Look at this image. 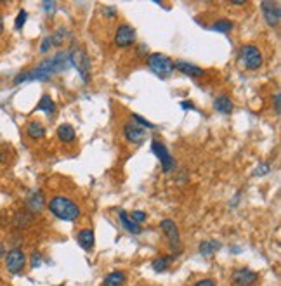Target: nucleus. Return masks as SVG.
<instances>
[{
    "label": "nucleus",
    "mask_w": 281,
    "mask_h": 286,
    "mask_svg": "<svg viewBox=\"0 0 281 286\" xmlns=\"http://www.w3.org/2000/svg\"><path fill=\"white\" fill-rule=\"evenodd\" d=\"M71 66V59H70V52H57L56 56L45 59V61L40 63L38 66H35L33 70L23 71L14 78V85H19L23 81H45L51 80L52 76H56L57 73H63L66 71L68 68Z\"/></svg>",
    "instance_id": "1"
},
{
    "label": "nucleus",
    "mask_w": 281,
    "mask_h": 286,
    "mask_svg": "<svg viewBox=\"0 0 281 286\" xmlns=\"http://www.w3.org/2000/svg\"><path fill=\"white\" fill-rule=\"evenodd\" d=\"M47 210L56 219L65 222H75L80 219V207L68 196H54L47 205Z\"/></svg>",
    "instance_id": "2"
},
{
    "label": "nucleus",
    "mask_w": 281,
    "mask_h": 286,
    "mask_svg": "<svg viewBox=\"0 0 281 286\" xmlns=\"http://www.w3.org/2000/svg\"><path fill=\"white\" fill-rule=\"evenodd\" d=\"M148 66L158 78H169V76L174 73V61H172L169 56L160 54V52L148 56Z\"/></svg>",
    "instance_id": "3"
},
{
    "label": "nucleus",
    "mask_w": 281,
    "mask_h": 286,
    "mask_svg": "<svg viewBox=\"0 0 281 286\" xmlns=\"http://www.w3.org/2000/svg\"><path fill=\"white\" fill-rule=\"evenodd\" d=\"M239 59H242L243 66L250 71H257L264 63L260 49L255 47V45H243L242 51H239Z\"/></svg>",
    "instance_id": "4"
},
{
    "label": "nucleus",
    "mask_w": 281,
    "mask_h": 286,
    "mask_svg": "<svg viewBox=\"0 0 281 286\" xmlns=\"http://www.w3.org/2000/svg\"><path fill=\"white\" fill-rule=\"evenodd\" d=\"M70 59H71V65L76 68V71H78L80 78L85 81V84H89L90 80V73H92V70H90V59L87 56V52H85V49H75L73 52H70Z\"/></svg>",
    "instance_id": "5"
},
{
    "label": "nucleus",
    "mask_w": 281,
    "mask_h": 286,
    "mask_svg": "<svg viewBox=\"0 0 281 286\" xmlns=\"http://www.w3.org/2000/svg\"><path fill=\"white\" fill-rule=\"evenodd\" d=\"M26 267V253L21 248H12L6 253V269L11 274H21Z\"/></svg>",
    "instance_id": "6"
},
{
    "label": "nucleus",
    "mask_w": 281,
    "mask_h": 286,
    "mask_svg": "<svg viewBox=\"0 0 281 286\" xmlns=\"http://www.w3.org/2000/svg\"><path fill=\"white\" fill-rule=\"evenodd\" d=\"M151 151L158 160H160L163 174H170V172L175 169V160H174V156L169 153V149H167L165 144H162L160 140L155 139L151 142Z\"/></svg>",
    "instance_id": "7"
},
{
    "label": "nucleus",
    "mask_w": 281,
    "mask_h": 286,
    "mask_svg": "<svg viewBox=\"0 0 281 286\" xmlns=\"http://www.w3.org/2000/svg\"><path fill=\"white\" fill-rule=\"evenodd\" d=\"M160 229L163 231V234H165L170 250L175 253V250L180 248V233H179L177 224H175L172 219H163L160 222Z\"/></svg>",
    "instance_id": "8"
},
{
    "label": "nucleus",
    "mask_w": 281,
    "mask_h": 286,
    "mask_svg": "<svg viewBox=\"0 0 281 286\" xmlns=\"http://www.w3.org/2000/svg\"><path fill=\"white\" fill-rule=\"evenodd\" d=\"M135 37H137V33H135L134 26L127 25V23H122L115 31V45L120 49H127L135 44Z\"/></svg>",
    "instance_id": "9"
},
{
    "label": "nucleus",
    "mask_w": 281,
    "mask_h": 286,
    "mask_svg": "<svg viewBox=\"0 0 281 286\" xmlns=\"http://www.w3.org/2000/svg\"><path fill=\"white\" fill-rule=\"evenodd\" d=\"M260 11H262V17L267 23V26L271 28H276L279 25L281 19V7L278 2L274 0H266V2L260 4Z\"/></svg>",
    "instance_id": "10"
},
{
    "label": "nucleus",
    "mask_w": 281,
    "mask_h": 286,
    "mask_svg": "<svg viewBox=\"0 0 281 286\" xmlns=\"http://www.w3.org/2000/svg\"><path fill=\"white\" fill-rule=\"evenodd\" d=\"M124 135L127 139V142L134 144V146H140V144L144 142V140L148 139V134L146 130L143 129L140 125H137L135 121H127V124L124 125Z\"/></svg>",
    "instance_id": "11"
},
{
    "label": "nucleus",
    "mask_w": 281,
    "mask_h": 286,
    "mask_svg": "<svg viewBox=\"0 0 281 286\" xmlns=\"http://www.w3.org/2000/svg\"><path fill=\"white\" fill-rule=\"evenodd\" d=\"M257 279H259V274L255 271L248 269V267L234 269L233 274H231V281H233L234 286H252L257 283Z\"/></svg>",
    "instance_id": "12"
},
{
    "label": "nucleus",
    "mask_w": 281,
    "mask_h": 286,
    "mask_svg": "<svg viewBox=\"0 0 281 286\" xmlns=\"http://www.w3.org/2000/svg\"><path fill=\"white\" fill-rule=\"evenodd\" d=\"M33 222H35V215L30 210H26V208L16 212L14 217H12V226H14V229H17V231H25V229L31 228Z\"/></svg>",
    "instance_id": "13"
},
{
    "label": "nucleus",
    "mask_w": 281,
    "mask_h": 286,
    "mask_svg": "<svg viewBox=\"0 0 281 286\" xmlns=\"http://www.w3.org/2000/svg\"><path fill=\"white\" fill-rule=\"evenodd\" d=\"M45 208V196L42 191H31V193L26 196V210H30L31 213H40Z\"/></svg>",
    "instance_id": "14"
},
{
    "label": "nucleus",
    "mask_w": 281,
    "mask_h": 286,
    "mask_svg": "<svg viewBox=\"0 0 281 286\" xmlns=\"http://www.w3.org/2000/svg\"><path fill=\"white\" fill-rule=\"evenodd\" d=\"M174 70L180 71L183 75L191 76V78H202V76L205 75V70H203V68L193 65V63H188V61H175Z\"/></svg>",
    "instance_id": "15"
},
{
    "label": "nucleus",
    "mask_w": 281,
    "mask_h": 286,
    "mask_svg": "<svg viewBox=\"0 0 281 286\" xmlns=\"http://www.w3.org/2000/svg\"><path fill=\"white\" fill-rule=\"evenodd\" d=\"M76 243L80 244L82 250L85 252H92L94 243H96V238H94V231L92 229H82L76 233Z\"/></svg>",
    "instance_id": "16"
},
{
    "label": "nucleus",
    "mask_w": 281,
    "mask_h": 286,
    "mask_svg": "<svg viewBox=\"0 0 281 286\" xmlns=\"http://www.w3.org/2000/svg\"><path fill=\"white\" fill-rule=\"evenodd\" d=\"M214 108L219 113H222V115H231L234 110V104H233V101H231L229 95L220 94L214 99Z\"/></svg>",
    "instance_id": "17"
},
{
    "label": "nucleus",
    "mask_w": 281,
    "mask_h": 286,
    "mask_svg": "<svg viewBox=\"0 0 281 286\" xmlns=\"http://www.w3.org/2000/svg\"><path fill=\"white\" fill-rule=\"evenodd\" d=\"M45 134H47L45 132V127L37 120L30 121V124L26 125V135H28L31 140H42L45 137Z\"/></svg>",
    "instance_id": "18"
},
{
    "label": "nucleus",
    "mask_w": 281,
    "mask_h": 286,
    "mask_svg": "<svg viewBox=\"0 0 281 286\" xmlns=\"http://www.w3.org/2000/svg\"><path fill=\"white\" fill-rule=\"evenodd\" d=\"M57 139H59L61 142H65V144H73L75 140H76L75 129L70 124L59 125V129H57Z\"/></svg>",
    "instance_id": "19"
},
{
    "label": "nucleus",
    "mask_w": 281,
    "mask_h": 286,
    "mask_svg": "<svg viewBox=\"0 0 281 286\" xmlns=\"http://www.w3.org/2000/svg\"><path fill=\"white\" fill-rule=\"evenodd\" d=\"M35 111H42L47 116H52L54 113H56V103H54V99L49 94H44L42 97H40L37 108H35Z\"/></svg>",
    "instance_id": "20"
},
{
    "label": "nucleus",
    "mask_w": 281,
    "mask_h": 286,
    "mask_svg": "<svg viewBox=\"0 0 281 286\" xmlns=\"http://www.w3.org/2000/svg\"><path fill=\"white\" fill-rule=\"evenodd\" d=\"M127 281V274L124 271H111L110 274L104 276L103 286H124Z\"/></svg>",
    "instance_id": "21"
},
{
    "label": "nucleus",
    "mask_w": 281,
    "mask_h": 286,
    "mask_svg": "<svg viewBox=\"0 0 281 286\" xmlns=\"http://www.w3.org/2000/svg\"><path fill=\"white\" fill-rule=\"evenodd\" d=\"M120 222H122V226L129 231L130 234H140V226L139 224H135V222L130 219L129 217V213H127L125 210H120Z\"/></svg>",
    "instance_id": "22"
},
{
    "label": "nucleus",
    "mask_w": 281,
    "mask_h": 286,
    "mask_svg": "<svg viewBox=\"0 0 281 286\" xmlns=\"http://www.w3.org/2000/svg\"><path fill=\"white\" fill-rule=\"evenodd\" d=\"M174 258H175V255H170V257H158V258H155V260H153V264H151L153 271H155V272H165V271L170 267L172 262H174Z\"/></svg>",
    "instance_id": "23"
},
{
    "label": "nucleus",
    "mask_w": 281,
    "mask_h": 286,
    "mask_svg": "<svg viewBox=\"0 0 281 286\" xmlns=\"http://www.w3.org/2000/svg\"><path fill=\"white\" fill-rule=\"evenodd\" d=\"M220 248V243L215 241V239H208V241H203L200 243V253L203 257H210L214 255L217 250Z\"/></svg>",
    "instance_id": "24"
},
{
    "label": "nucleus",
    "mask_w": 281,
    "mask_h": 286,
    "mask_svg": "<svg viewBox=\"0 0 281 286\" xmlns=\"http://www.w3.org/2000/svg\"><path fill=\"white\" fill-rule=\"evenodd\" d=\"M234 23L231 19H217L210 25V28L217 31V33H229L231 30H233Z\"/></svg>",
    "instance_id": "25"
},
{
    "label": "nucleus",
    "mask_w": 281,
    "mask_h": 286,
    "mask_svg": "<svg viewBox=\"0 0 281 286\" xmlns=\"http://www.w3.org/2000/svg\"><path fill=\"white\" fill-rule=\"evenodd\" d=\"M26 19H28V12H26L25 9H21V11L17 12V16H16L14 28H16V30H23V26H25Z\"/></svg>",
    "instance_id": "26"
},
{
    "label": "nucleus",
    "mask_w": 281,
    "mask_h": 286,
    "mask_svg": "<svg viewBox=\"0 0 281 286\" xmlns=\"http://www.w3.org/2000/svg\"><path fill=\"white\" fill-rule=\"evenodd\" d=\"M129 217L135 222V224H139V226H140L144 220L148 219V213H146V212H143V210H134Z\"/></svg>",
    "instance_id": "27"
},
{
    "label": "nucleus",
    "mask_w": 281,
    "mask_h": 286,
    "mask_svg": "<svg viewBox=\"0 0 281 286\" xmlns=\"http://www.w3.org/2000/svg\"><path fill=\"white\" fill-rule=\"evenodd\" d=\"M132 121H135L137 125H140L144 130H146V129H155V127H156V125H153L151 121H148L146 118H143V116H139V115H132Z\"/></svg>",
    "instance_id": "28"
},
{
    "label": "nucleus",
    "mask_w": 281,
    "mask_h": 286,
    "mask_svg": "<svg viewBox=\"0 0 281 286\" xmlns=\"http://www.w3.org/2000/svg\"><path fill=\"white\" fill-rule=\"evenodd\" d=\"M65 37H66V30L65 28H59L56 31V33L52 35L51 40H52V45H61L65 42Z\"/></svg>",
    "instance_id": "29"
},
{
    "label": "nucleus",
    "mask_w": 281,
    "mask_h": 286,
    "mask_svg": "<svg viewBox=\"0 0 281 286\" xmlns=\"http://www.w3.org/2000/svg\"><path fill=\"white\" fill-rule=\"evenodd\" d=\"M9 161H11V148L2 146L0 148V163H2V165H7Z\"/></svg>",
    "instance_id": "30"
},
{
    "label": "nucleus",
    "mask_w": 281,
    "mask_h": 286,
    "mask_svg": "<svg viewBox=\"0 0 281 286\" xmlns=\"http://www.w3.org/2000/svg\"><path fill=\"white\" fill-rule=\"evenodd\" d=\"M271 172V167H269V163H260V165H257V169L253 170V175H266V174H269Z\"/></svg>",
    "instance_id": "31"
},
{
    "label": "nucleus",
    "mask_w": 281,
    "mask_h": 286,
    "mask_svg": "<svg viewBox=\"0 0 281 286\" xmlns=\"http://www.w3.org/2000/svg\"><path fill=\"white\" fill-rule=\"evenodd\" d=\"M51 47H52V40L51 37H45L42 40V44H40V52L42 54H47L49 51H51Z\"/></svg>",
    "instance_id": "32"
},
{
    "label": "nucleus",
    "mask_w": 281,
    "mask_h": 286,
    "mask_svg": "<svg viewBox=\"0 0 281 286\" xmlns=\"http://www.w3.org/2000/svg\"><path fill=\"white\" fill-rule=\"evenodd\" d=\"M42 7H44V11L51 16L52 12L56 11V2H52V0H45V2L42 4Z\"/></svg>",
    "instance_id": "33"
},
{
    "label": "nucleus",
    "mask_w": 281,
    "mask_h": 286,
    "mask_svg": "<svg viewBox=\"0 0 281 286\" xmlns=\"http://www.w3.org/2000/svg\"><path fill=\"white\" fill-rule=\"evenodd\" d=\"M42 265V255L40 253H33L31 255V267H40Z\"/></svg>",
    "instance_id": "34"
},
{
    "label": "nucleus",
    "mask_w": 281,
    "mask_h": 286,
    "mask_svg": "<svg viewBox=\"0 0 281 286\" xmlns=\"http://www.w3.org/2000/svg\"><path fill=\"white\" fill-rule=\"evenodd\" d=\"M273 103H274V113H276V115H279V111H281V99H279V94H274V95H273Z\"/></svg>",
    "instance_id": "35"
},
{
    "label": "nucleus",
    "mask_w": 281,
    "mask_h": 286,
    "mask_svg": "<svg viewBox=\"0 0 281 286\" xmlns=\"http://www.w3.org/2000/svg\"><path fill=\"white\" fill-rule=\"evenodd\" d=\"M104 14H106L108 17H115L116 16V7L106 6V7H104Z\"/></svg>",
    "instance_id": "36"
},
{
    "label": "nucleus",
    "mask_w": 281,
    "mask_h": 286,
    "mask_svg": "<svg viewBox=\"0 0 281 286\" xmlns=\"http://www.w3.org/2000/svg\"><path fill=\"white\" fill-rule=\"evenodd\" d=\"M193 286H217L214 279H202L198 283H194Z\"/></svg>",
    "instance_id": "37"
},
{
    "label": "nucleus",
    "mask_w": 281,
    "mask_h": 286,
    "mask_svg": "<svg viewBox=\"0 0 281 286\" xmlns=\"http://www.w3.org/2000/svg\"><path fill=\"white\" fill-rule=\"evenodd\" d=\"M180 108H183V110H194V104L184 101V103H180Z\"/></svg>",
    "instance_id": "38"
},
{
    "label": "nucleus",
    "mask_w": 281,
    "mask_h": 286,
    "mask_svg": "<svg viewBox=\"0 0 281 286\" xmlns=\"http://www.w3.org/2000/svg\"><path fill=\"white\" fill-rule=\"evenodd\" d=\"M6 253H7V252H6V244L0 241V260H2V258L6 257Z\"/></svg>",
    "instance_id": "39"
},
{
    "label": "nucleus",
    "mask_w": 281,
    "mask_h": 286,
    "mask_svg": "<svg viewBox=\"0 0 281 286\" xmlns=\"http://www.w3.org/2000/svg\"><path fill=\"white\" fill-rule=\"evenodd\" d=\"M4 28H6V23H4V16H2V12H0V35L4 33Z\"/></svg>",
    "instance_id": "40"
}]
</instances>
